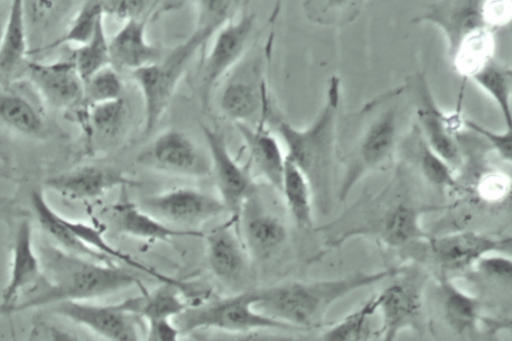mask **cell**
Instances as JSON below:
<instances>
[{"label": "cell", "instance_id": "6da1fadb", "mask_svg": "<svg viewBox=\"0 0 512 341\" xmlns=\"http://www.w3.org/2000/svg\"><path fill=\"white\" fill-rule=\"evenodd\" d=\"M341 95V80L334 76L329 81L320 113L309 126L297 128L282 118H273L276 132L286 146V159L305 175L312 189L314 206L323 213H328L334 195L337 196V125Z\"/></svg>", "mask_w": 512, "mask_h": 341}, {"label": "cell", "instance_id": "7a4b0ae2", "mask_svg": "<svg viewBox=\"0 0 512 341\" xmlns=\"http://www.w3.org/2000/svg\"><path fill=\"white\" fill-rule=\"evenodd\" d=\"M240 5L222 0L197 3V23L188 38L151 66L132 72L144 100V136L150 135L160 124L195 55L223 25L237 16Z\"/></svg>", "mask_w": 512, "mask_h": 341}, {"label": "cell", "instance_id": "3957f363", "mask_svg": "<svg viewBox=\"0 0 512 341\" xmlns=\"http://www.w3.org/2000/svg\"><path fill=\"white\" fill-rule=\"evenodd\" d=\"M39 283L27 291V298L8 313L58 306L65 302H90L138 285L136 276L114 263L89 260L54 250ZM25 293V294H26Z\"/></svg>", "mask_w": 512, "mask_h": 341}, {"label": "cell", "instance_id": "277c9868", "mask_svg": "<svg viewBox=\"0 0 512 341\" xmlns=\"http://www.w3.org/2000/svg\"><path fill=\"white\" fill-rule=\"evenodd\" d=\"M403 266L378 272H356L344 278L288 282L257 290L255 309L294 329L319 327L335 303L350 294L395 276Z\"/></svg>", "mask_w": 512, "mask_h": 341}, {"label": "cell", "instance_id": "5b68a950", "mask_svg": "<svg viewBox=\"0 0 512 341\" xmlns=\"http://www.w3.org/2000/svg\"><path fill=\"white\" fill-rule=\"evenodd\" d=\"M404 181L398 171L392 182L378 196L362 200L358 206L363 209L360 225L344 230L327 244L330 248H338L349 239L365 236L376 238L377 242L389 248H403L417 243H426L430 235L422 226V217L442 207L418 204L408 196L407 189L403 192Z\"/></svg>", "mask_w": 512, "mask_h": 341}, {"label": "cell", "instance_id": "8992f818", "mask_svg": "<svg viewBox=\"0 0 512 341\" xmlns=\"http://www.w3.org/2000/svg\"><path fill=\"white\" fill-rule=\"evenodd\" d=\"M399 110L387 106L370 119L352 149L344 156V174L337 198L347 200L350 192L372 172L384 170L392 162L399 141Z\"/></svg>", "mask_w": 512, "mask_h": 341}, {"label": "cell", "instance_id": "52a82bcc", "mask_svg": "<svg viewBox=\"0 0 512 341\" xmlns=\"http://www.w3.org/2000/svg\"><path fill=\"white\" fill-rule=\"evenodd\" d=\"M256 293L249 291L237 296L190 306L174 319L181 335L199 331L246 333L254 330H293L255 309Z\"/></svg>", "mask_w": 512, "mask_h": 341}, {"label": "cell", "instance_id": "ba28073f", "mask_svg": "<svg viewBox=\"0 0 512 341\" xmlns=\"http://www.w3.org/2000/svg\"><path fill=\"white\" fill-rule=\"evenodd\" d=\"M411 87L414 90L417 128L424 140L454 171L460 170L464 155L455 135L464 128L465 118L460 110H455L453 114L443 112L423 73L413 78Z\"/></svg>", "mask_w": 512, "mask_h": 341}, {"label": "cell", "instance_id": "9c48e42d", "mask_svg": "<svg viewBox=\"0 0 512 341\" xmlns=\"http://www.w3.org/2000/svg\"><path fill=\"white\" fill-rule=\"evenodd\" d=\"M426 276L412 267L403 266L394 282L377 297L383 341H396L407 329H418L423 310Z\"/></svg>", "mask_w": 512, "mask_h": 341}, {"label": "cell", "instance_id": "30bf717a", "mask_svg": "<svg viewBox=\"0 0 512 341\" xmlns=\"http://www.w3.org/2000/svg\"><path fill=\"white\" fill-rule=\"evenodd\" d=\"M256 16L247 11L232 18L213 36L211 49L202 62L199 79V97L204 109H208L213 89L227 73L244 57Z\"/></svg>", "mask_w": 512, "mask_h": 341}, {"label": "cell", "instance_id": "8fae6325", "mask_svg": "<svg viewBox=\"0 0 512 341\" xmlns=\"http://www.w3.org/2000/svg\"><path fill=\"white\" fill-rule=\"evenodd\" d=\"M138 207L162 223L182 230H200V226L227 214L219 197L193 188L157 193L144 198Z\"/></svg>", "mask_w": 512, "mask_h": 341}, {"label": "cell", "instance_id": "7c38bea8", "mask_svg": "<svg viewBox=\"0 0 512 341\" xmlns=\"http://www.w3.org/2000/svg\"><path fill=\"white\" fill-rule=\"evenodd\" d=\"M138 163L147 169L181 178L204 179L211 175L209 156L189 135L175 128L158 135L138 155Z\"/></svg>", "mask_w": 512, "mask_h": 341}, {"label": "cell", "instance_id": "4fadbf2b", "mask_svg": "<svg viewBox=\"0 0 512 341\" xmlns=\"http://www.w3.org/2000/svg\"><path fill=\"white\" fill-rule=\"evenodd\" d=\"M211 162V175L216 179L219 198L231 219L237 221L242 208L256 190L249 168L232 156L225 134L206 124H201Z\"/></svg>", "mask_w": 512, "mask_h": 341}, {"label": "cell", "instance_id": "5bb4252c", "mask_svg": "<svg viewBox=\"0 0 512 341\" xmlns=\"http://www.w3.org/2000/svg\"><path fill=\"white\" fill-rule=\"evenodd\" d=\"M219 105L222 113L235 124H268L274 112L263 77L262 63L254 62L228 81L221 92Z\"/></svg>", "mask_w": 512, "mask_h": 341}, {"label": "cell", "instance_id": "9a60e30c", "mask_svg": "<svg viewBox=\"0 0 512 341\" xmlns=\"http://www.w3.org/2000/svg\"><path fill=\"white\" fill-rule=\"evenodd\" d=\"M239 233L250 260H271L287 243L288 230L281 217L268 209L256 190L239 218Z\"/></svg>", "mask_w": 512, "mask_h": 341}, {"label": "cell", "instance_id": "2e32d148", "mask_svg": "<svg viewBox=\"0 0 512 341\" xmlns=\"http://www.w3.org/2000/svg\"><path fill=\"white\" fill-rule=\"evenodd\" d=\"M442 270L450 273L473 269L483 256L511 250V237H497L476 232H458L430 237L426 242Z\"/></svg>", "mask_w": 512, "mask_h": 341}, {"label": "cell", "instance_id": "e0dca14e", "mask_svg": "<svg viewBox=\"0 0 512 341\" xmlns=\"http://www.w3.org/2000/svg\"><path fill=\"white\" fill-rule=\"evenodd\" d=\"M53 311L107 341H144L138 318L120 303L98 306L90 302H65L55 306Z\"/></svg>", "mask_w": 512, "mask_h": 341}, {"label": "cell", "instance_id": "ac0fdd59", "mask_svg": "<svg viewBox=\"0 0 512 341\" xmlns=\"http://www.w3.org/2000/svg\"><path fill=\"white\" fill-rule=\"evenodd\" d=\"M27 70L31 84L46 104L67 112L82 105L83 80L71 60L29 62Z\"/></svg>", "mask_w": 512, "mask_h": 341}, {"label": "cell", "instance_id": "d6986e66", "mask_svg": "<svg viewBox=\"0 0 512 341\" xmlns=\"http://www.w3.org/2000/svg\"><path fill=\"white\" fill-rule=\"evenodd\" d=\"M137 182L118 169L87 165L49 178L45 187L74 201L95 200L117 188L133 187Z\"/></svg>", "mask_w": 512, "mask_h": 341}, {"label": "cell", "instance_id": "ffe728a7", "mask_svg": "<svg viewBox=\"0 0 512 341\" xmlns=\"http://www.w3.org/2000/svg\"><path fill=\"white\" fill-rule=\"evenodd\" d=\"M413 23L432 24L443 32L449 57L470 34L483 27L482 2L453 0L427 6L426 12L414 18Z\"/></svg>", "mask_w": 512, "mask_h": 341}, {"label": "cell", "instance_id": "44dd1931", "mask_svg": "<svg viewBox=\"0 0 512 341\" xmlns=\"http://www.w3.org/2000/svg\"><path fill=\"white\" fill-rule=\"evenodd\" d=\"M206 237L209 269L223 283L237 284L248 270L249 256L236 220L211 230Z\"/></svg>", "mask_w": 512, "mask_h": 341}, {"label": "cell", "instance_id": "7402d4cb", "mask_svg": "<svg viewBox=\"0 0 512 341\" xmlns=\"http://www.w3.org/2000/svg\"><path fill=\"white\" fill-rule=\"evenodd\" d=\"M267 123L255 126L236 124L246 145L251 175L263 179L269 187L281 193L286 154Z\"/></svg>", "mask_w": 512, "mask_h": 341}, {"label": "cell", "instance_id": "603a6c76", "mask_svg": "<svg viewBox=\"0 0 512 341\" xmlns=\"http://www.w3.org/2000/svg\"><path fill=\"white\" fill-rule=\"evenodd\" d=\"M43 275L42 261L36 253L33 228L24 220L18 226L12 251L11 273L0 303V311L8 313L21 294L32 290Z\"/></svg>", "mask_w": 512, "mask_h": 341}, {"label": "cell", "instance_id": "cb8c5ba5", "mask_svg": "<svg viewBox=\"0 0 512 341\" xmlns=\"http://www.w3.org/2000/svg\"><path fill=\"white\" fill-rule=\"evenodd\" d=\"M156 13L125 22L109 40L111 67L118 72H134L162 58V50L147 39V24Z\"/></svg>", "mask_w": 512, "mask_h": 341}, {"label": "cell", "instance_id": "d4e9b609", "mask_svg": "<svg viewBox=\"0 0 512 341\" xmlns=\"http://www.w3.org/2000/svg\"><path fill=\"white\" fill-rule=\"evenodd\" d=\"M113 210L119 232L141 241L169 243L173 238L204 237L201 230H182L166 225L130 202H120Z\"/></svg>", "mask_w": 512, "mask_h": 341}, {"label": "cell", "instance_id": "484cf974", "mask_svg": "<svg viewBox=\"0 0 512 341\" xmlns=\"http://www.w3.org/2000/svg\"><path fill=\"white\" fill-rule=\"evenodd\" d=\"M129 313L145 320L148 326L161 320H174L190 307L186 302L180 282L163 283L154 291H143V296L120 302Z\"/></svg>", "mask_w": 512, "mask_h": 341}, {"label": "cell", "instance_id": "4316f807", "mask_svg": "<svg viewBox=\"0 0 512 341\" xmlns=\"http://www.w3.org/2000/svg\"><path fill=\"white\" fill-rule=\"evenodd\" d=\"M439 289L446 324L454 333L465 335L478 330L482 321L479 299L445 275L440 278Z\"/></svg>", "mask_w": 512, "mask_h": 341}, {"label": "cell", "instance_id": "83f0119b", "mask_svg": "<svg viewBox=\"0 0 512 341\" xmlns=\"http://www.w3.org/2000/svg\"><path fill=\"white\" fill-rule=\"evenodd\" d=\"M406 153L421 177L441 193L460 189L455 171L426 143L420 129H413L406 141Z\"/></svg>", "mask_w": 512, "mask_h": 341}, {"label": "cell", "instance_id": "f1b7e54d", "mask_svg": "<svg viewBox=\"0 0 512 341\" xmlns=\"http://www.w3.org/2000/svg\"><path fill=\"white\" fill-rule=\"evenodd\" d=\"M31 205L42 229L58 244L59 250L89 258V260L111 263L110 258L91 250L74 237L67 224H65V217L58 214L51 207L48 200L45 199L43 190L35 189L32 191Z\"/></svg>", "mask_w": 512, "mask_h": 341}, {"label": "cell", "instance_id": "f546056e", "mask_svg": "<svg viewBox=\"0 0 512 341\" xmlns=\"http://www.w3.org/2000/svg\"><path fill=\"white\" fill-rule=\"evenodd\" d=\"M30 54L26 24V3L9 4L2 42H0V77L12 76Z\"/></svg>", "mask_w": 512, "mask_h": 341}, {"label": "cell", "instance_id": "4dcf8cb0", "mask_svg": "<svg viewBox=\"0 0 512 341\" xmlns=\"http://www.w3.org/2000/svg\"><path fill=\"white\" fill-rule=\"evenodd\" d=\"M282 196L297 227L311 229L314 226V200L309 181L296 165L286 159L283 175Z\"/></svg>", "mask_w": 512, "mask_h": 341}, {"label": "cell", "instance_id": "1f68e13d", "mask_svg": "<svg viewBox=\"0 0 512 341\" xmlns=\"http://www.w3.org/2000/svg\"><path fill=\"white\" fill-rule=\"evenodd\" d=\"M495 32L483 27L465 39L451 55L452 67L463 79L476 75L487 63L495 59Z\"/></svg>", "mask_w": 512, "mask_h": 341}, {"label": "cell", "instance_id": "d6a6232c", "mask_svg": "<svg viewBox=\"0 0 512 341\" xmlns=\"http://www.w3.org/2000/svg\"><path fill=\"white\" fill-rule=\"evenodd\" d=\"M481 90L495 101L507 128L512 125V72L508 64L492 59L476 75L470 78Z\"/></svg>", "mask_w": 512, "mask_h": 341}, {"label": "cell", "instance_id": "836d02e7", "mask_svg": "<svg viewBox=\"0 0 512 341\" xmlns=\"http://www.w3.org/2000/svg\"><path fill=\"white\" fill-rule=\"evenodd\" d=\"M0 122L25 136L39 137L45 131L39 110L30 100L12 92L0 94Z\"/></svg>", "mask_w": 512, "mask_h": 341}, {"label": "cell", "instance_id": "e575fe53", "mask_svg": "<svg viewBox=\"0 0 512 341\" xmlns=\"http://www.w3.org/2000/svg\"><path fill=\"white\" fill-rule=\"evenodd\" d=\"M71 61L83 82L110 66L109 39L106 34L105 20H102L85 45L74 48Z\"/></svg>", "mask_w": 512, "mask_h": 341}, {"label": "cell", "instance_id": "d590c367", "mask_svg": "<svg viewBox=\"0 0 512 341\" xmlns=\"http://www.w3.org/2000/svg\"><path fill=\"white\" fill-rule=\"evenodd\" d=\"M102 20H105V14L101 2L83 4L77 15L74 16L67 32L60 36L57 41L45 46L43 51L58 49L63 45H76V48L85 45L92 39Z\"/></svg>", "mask_w": 512, "mask_h": 341}, {"label": "cell", "instance_id": "8d00e7d4", "mask_svg": "<svg viewBox=\"0 0 512 341\" xmlns=\"http://www.w3.org/2000/svg\"><path fill=\"white\" fill-rule=\"evenodd\" d=\"M127 107L123 99L89 108L86 124L83 125L89 137L100 136L114 140L123 129Z\"/></svg>", "mask_w": 512, "mask_h": 341}, {"label": "cell", "instance_id": "74e56055", "mask_svg": "<svg viewBox=\"0 0 512 341\" xmlns=\"http://www.w3.org/2000/svg\"><path fill=\"white\" fill-rule=\"evenodd\" d=\"M124 84L119 72L109 66L83 82L82 107L90 108L123 99Z\"/></svg>", "mask_w": 512, "mask_h": 341}, {"label": "cell", "instance_id": "f35d334b", "mask_svg": "<svg viewBox=\"0 0 512 341\" xmlns=\"http://www.w3.org/2000/svg\"><path fill=\"white\" fill-rule=\"evenodd\" d=\"M377 311L378 301L374 297L331 326L321 341H366L370 319Z\"/></svg>", "mask_w": 512, "mask_h": 341}, {"label": "cell", "instance_id": "ab89813d", "mask_svg": "<svg viewBox=\"0 0 512 341\" xmlns=\"http://www.w3.org/2000/svg\"><path fill=\"white\" fill-rule=\"evenodd\" d=\"M361 6V2H309L304 4V11L316 24L346 25L356 20Z\"/></svg>", "mask_w": 512, "mask_h": 341}, {"label": "cell", "instance_id": "60d3db41", "mask_svg": "<svg viewBox=\"0 0 512 341\" xmlns=\"http://www.w3.org/2000/svg\"><path fill=\"white\" fill-rule=\"evenodd\" d=\"M105 16H113L124 23L135 18H142L157 11L161 3L148 2V0H111L101 2Z\"/></svg>", "mask_w": 512, "mask_h": 341}, {"label": "cell", "instance_id": "b9f144b4", "mask_svg": "<svg viewBox=\"0 0 512 341\" xmlns=\"http://www.w3.org/2000/svg\"><path fill=\"white\" fill-rule=\"evenodd\" d=\"M511 192V180L509 175L491 171L484 173L479 179L478 193L483 201L496 204L509 198Z\"/></svg>", "mask_w": 512, "mask_h": 341}, {"label": "cell", "instance_id": "7bdbcfd3", "mask_svg": "<svg viewBox=\"0 0 512 341\" xmlns=\"http://www.w3.org/2000/svg\"><path fill=\"white\" fill-rule=\"evenodd\" d=\"M464 128L470 129L473 133H477L486 140L493 152L507 164H511L512 159V129L506 127L505 132H492L476 122L465 119Z\"/></svg>", "mask_w": 512, "mask_h": 341}, {"label": "cell", "instance_id": "ee69618b", "mask_svg": "<svg viewBox=\"0 0 512 341\" xmlns=\"http://www.w3.org/2000/svg\"><path fill=\"white\" fill-rule=\"evenodd\" d=\"M488 279L495 280L501 284L510 285L512 279L511 257L505 253H491L483 256L473 267Z\"/></svg>", "mask_w": 512, "mask_h": 341}, {"label": "cell", "instance_id": "f6af8a7d", "mask_svg": "<svg viewBox=\"0 0 512 341\" xmlns=\"http://www.w3.org/2000/svg\"><path fill=\"white\" fill-rule=\"evenodd\" d=\"M274 330H254L246 333H221V331H199V341H297L292 337L272 333Z\"/></svg>", "mask_w": 512, "mask_h": 341}, {"label": "cell", "instance_id": "bcb514c9", "mask_svg": "<svg viewBox=\"0 0 512 341\" xmlns=\"http://www.w3.org/2000/svg\"><path fill=\"white\" fill-rule=\"evenodd\" d=\"M511 7L512 4L506 0L504 2H482L484 24L493 32L509 25L512 15Z\"/></svg>", "mask_w": 512, "mask_h": 341}, {"label": "cell", "instance_id": "7dc6e473", "mask_svg": "<svg viewBox=\"0 0 512 341\" xmlns=\"http://www.w3.org/2000/svg\"><path fill=\"white\" fill-rule=\"evenodd\" d=\"M150 341H180L182 336L174 320H161L148 326Z\"/></svg>", "mask_w": 512, "mask_h": 341}, {"label": "cell", "instance_id": "c3c4849f", "mask_svg": "<svg viewBox=\"0 0 512 341\" xmlns=\"http://www.w3.org/2000/svg\"><path fill=\"white\" fill-rule=\"evenodd\" d=\"M46 335H48V341H83L77 336L69 333V331L50 326L46 329Z\"/></svg>", "mask_w": 512, "mask_h": 341}, {"label": "cell", "instance_id": "681fc988", "mask_svg": "<svg viewBox=\"0 0 512 341\" xmlns=\"http://www.w3.org/2000/svg\"><path fill=\"white\" fill-rule=\"evenodd\" d=\"M6 20H7V15L5 18L2 15H0V42H2V39H3L5 26H6Z\"/></svg>", "mask_w": 512, "mask_h": 341}]
</instances>
